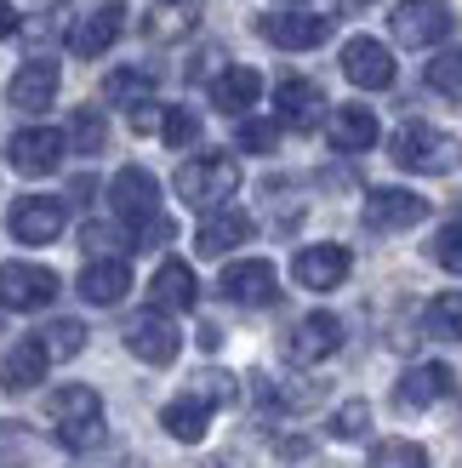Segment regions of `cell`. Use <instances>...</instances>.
Here are the masks:
<instances>
[{
  "label": "cell",
  "mask_w": 462,
  "mask_h": 468,
  "mask_svg": "<svg viewBox=\"0 0 462 468\" xmlns=\"http://www.w3.org/2000/svg\"><path fill=\"white\" fill-rule=\"evenodd\" d=\"M109 212L131 234V246H166L172 240V218L160 212V183L143 166H121L109 177Z\"/></svg>",
  "instance_id": "1"
},
{
  "label": "cell",
  "mask_w": 462,
  "mask_h": 468,
  "mask_svg": "<svg viewBox=\"0 0 462 468\" xmlns=\"http://www.w3.org/2000/svg\"><path fill=\"white\" fill-rule=\"evenodd\" d=\"M46 411H52V423H58V446L68 452H98L103 446V400H98V388H86V383H63L52 400H46Z\"/></svg>",
  "instance_id": "2"
},
{
  "label": "cell",
  "mask_w": 462,
  "mask_h": 468,
  "mask_svg": "<svg viewBox=\"0 0 462 468\" xmlns=\"http://www.w3.org/2000/svg\"><path fill=\"white\" fill-rule=\"evenodd\" d=\"M172 189L183 206H194V212H217V206H228V195L240 189V160L235 154H194L183 160Z\"/></svg>",
  "instance_id": "3"
},
{
  "label": "cell",
  "mask_w": 462,
  "mask_h": 468,
  "mask_svg": "<svg viewBox=\"0 0 462 468\" xmlns=\"http://www.w3.org/2000/svg\"><path fill=\"white\" fill-rule=\"evenodd\" d=\"M388 154H394V166L423 172V177H446V172H457V160H462L457 137L440 132V126H423V121H405L394 137H388Z\"/></svg>",
  "instance_id": "4"
},
{
  "label": "cell",
  "mask_w": 462,
  "mask_h": 468,
  "mask_svg": "<svg viewBox=\"0 0 462 468\" xmlns=\"http://www.w3.org/2000/svg\"><path fill=\"white\" fill-rule=\"evenodd\" d=\"M217 292L228 303H240V309H274V303H280V274H274L268 257H235V263L223 269Z\"/></svg>",
  "instance_id": "5"
},
{
  "label": "cell",
  "mask_w": 462,
  "mask_h": 468,
  "mask_svg": "<svg viewBox=\"0 0 462 468\" xmlns=\"http://www.w3.org/2000/svg\"><path fill=\"white\" fill-rule=\"evenodd\" d=\"M257 35H263L268 46H280V52H314V46L331 40V17H326V12H303V6H291V12H263V17H257Z\"/></svg>",
  "instance_id": "6"
},
{
  "label": "cell",
  "mask_w": 462,
  "mask_h": 468,
  "mask_svg": "<svg viewBox=\"0 0 462 468\" xmlns=\"http://www.w3.org/2000/svg\"><path fill=\"white\" fill-rule=\"evenodd\" d=\"M388 29H394L400 46L428 52V46H440L451 35V6H446V0H400L394 17H388Z\"/></svg>",
  "instance_id": "7"
},
{
  "label": "cell",
  "mask_w": 462,
  "mask_h": 468,
  "mask_svg": "<svg viewBox=\"0 0 462 468\" xmlns=\"http://www.w3.org/2000/svg\"><path fill=\"white\" fill-rule=\"evenodd\" d=\"M0 303L12 314H35L46 303H58V274L46 263H6L0 269Z\"/></svg>",
  "instance_id": "8"
},
{
  "label": "cell",
  "mask_w": 462,
  "mask_h": 468,
  "mask_svg": "<svg viewBox=\"0 0 462 468\" xmlns=\"http://www.w3.org/2000/svg\"><path fill=\"white\" fill-rule=\"evenodd\" d=\"M63 223H68V206H63L58 195H23V200H12V218H6L12 240H23V246L58 240Z\"/></svg>",
  "instance_id": "9"
},
{
  "label": "cell",
  "mask_w": 462,
  "mask_h": 468,
  "mask_svg": "<svg viewBox=\"0 0 462 468\" xmlns=\"http://www.w3.org/2000/svg\"><path fill=\"white\" fill-rule=\"evenodd\" d=\"M349 269H354V257H349V246H337V240L303 246V251L291 257V280L303 292H337L342 280H349Z\"/></svg>",
  "instance_id": "10"
},
{
  "label": "cell",
  "mask_w": 462,
  "mask_h": 468,
  "mask_svg": "<svg viewBox=\"0 0 462 468\" xmlns=\"http://www.w3.org/2000/svg\"><path fill=\"white\" fill-rule=\"evenodd\" d=\"M337 348H342V320L326 314V309H320V314H303V320L286 332V360H291V366H320V360H331Z\"/></svg>",
  "instance_id": "11"
},
{
  "label": "cell",
  "mask_w": 462,
  "mask_h": 468,
  "mask_svg": "<svg viewBox=\"0 0 462 468\" xmlns=\"http://www.w3.org/2000/svg\"><path fill=\"white\" fill-rule=\"evenodd\" d=\"M126 348L143 366H172L177 360V348H183V337H177V325H172V314H160V309H143V314H131L126 320Z\"/></svg>",
  "instance_id": "12"
},
{
  "label": "cell",
  "mask_w": 462,
  "mask_h": 468,
  "mask_svg": "<svg viewBox=\"0 0 462 468\" xmlns=\"http://www.w3.org/2000/svg\"><path fill=\"white\" fill-rule=\"evenodd\" d=\"M63 132H52V126H23V132H12V144H6V160H12V172H23V177H46V172H58L63 166Z\"/></svg>",
  "instance_id": "13"
},
{
  "label": "cell",
  "mask_w": 462,
  "mask_h": 468,
  "mask_svg": "<svg viewBox=\"0 0 462 468\" xmlns=\"http://www.w3.org/2000/svg\"><path fill=\"white\" fill-rule=\"evenodd\" d=\"M428 218V200L417 189H394V183H383V189L365 195V223L383 229V234H400V229H417Z\"/></svg>",
  "instance_id": "14"
},
{
  "label": "cell",
  "mask_w": 462,
  "mask_h": 468,
  "mask_svg": "<svg viewBox=\"0 0 462 468\" xmlns=\"http://www.w3.org/2000/svg\"><path fill=\"white\" fill-rule=\"evenodd\" d=\"M342 75H349L354 86H365V91H388L394 86V52H388L383 40H372V35H354L349 46H342Z\"/></svg>",
  "instance_id": "15"
},
{
  "label": "cell",
  "mask_w": 462,
  "mask_h": 468,
  "mask_svg": "<svg viewBox=\"0 0 462 468\" xmlns=\"http://www.w3.org/2000/svg\"><path fill=\"white\" fill-rule=\"evenodd\" d=\"M149 303L160 314H189L194 303H200V280H194V269L183 263V257H166V263L154 269V280H149Z\"/></svg>",
  "instance_id": "16"
},
{
  "label": "cell",
  "mask_w": 462,
  "mask_h": 468,
  "mask_svg": "<svg viewBox=\"0 0 462 468\" xmlns=\"http://www.w3.org/2000/svg\"><path fill=\"white\" fill-rule=\"evenodd\" d=\"M274 109H280V126L314 132L320 121H326V91H320L314 80H303V75H291V80L274 86Z\"/></svg>",
  "instance_id": "17"
},
{
  "label": "cell",
  "mask_w": 462,
  "mask_h": 468,
  "mask_svg": "<svg viewBox=\"0 0 462 468\" xmlns=\"http://www.w3.org/2000/svg\"><path fill=\"white\" fill-rule=\"evenodd\" d=\"M451 388H457V371L440 366V360H428V366H411L405 378L394 383V406L400 411H428L434 400H446Z\"/></svg>",
  "instance_id": "18"
},
{
  "label": "cell",
  "mask_w": 462,
  "mask_h": 468,
  "mask_svg": "<svg viewBox=\"0 0 462 468\" xmlns=\"http://www.w3.org/2000/svg\"><path fill=\"white\" fill-rule=\"evenodd\" d=\"M6 98H12V109H23V114L52 109V103H58V63H52V58H29V63L12 75Z\"/></svg>",
  "instance_id": "19"
},
{
  "label": "cell",
  "mask_w": 462,
  "mask_h": 468,
  "mask_svg": "<svg viewBox=\"0 0 462 468\" xmlns=\"http://www.w3.org/2000/svg\"><path fill=\"white\" fill-rule=\"evenodd\" d=\"M251 229H257V223H251V212H240V206H217V212L200 223L194 251H200V257H228L235 246L251 240Z\"/></svg>",
  "instance_id": "20"
},
{
  "label": "cell",
  "mask_w": 462,
  "mask_h": 468,
  "mask_svg": "<svg viewBox=\"0 0 462 468\" xmlns=\"http://www.w3.org/2000/svg\"><path fill=\"white\" fill-rule=\"evenodd\" d=\"M46 348H40V337H23V343H12V348H0V388H12V394H29V388H40L46 383Z\"/></svg>",
  "instance_id": "21"
},
{
  "label": "cell",
  "mask_w": 462,
  "mask_h": 468,
  "mask_svg": "<svg viewBox=\"0 0 462 468\" xmlns=\"http://www.w3.org/2000/svg\"><path fill=\"white\" fill-rule=\"evenodd\" d=\"M326 137H331V149H337V154H365L383 132H377V114L365 109V103H342V109H331Z\"/></svg>",
  "instance_id": "22"
},
{
  "label": "cell",
  "mask_w": 462,
  "mask_h": 468,
  "mask_svg": "<svg viewBox=\"0 0 462 468\" xmlns=\"http://www.w3.org/2000/svg\"><path fill=\"white\" fill-rule=\"evenodd\" d=\"M131 292V269L126 257H91V263L80 269V297L98 303V309H109V303H121Z\"/></svg>",
  "instance_id": "23"
},
{
  "label": "cell",
  "mask_w": 462,
  "mask_h": 468,
  "mask_svg": "<svg viewBox=\"0 0 462 468\" xmlns=\"http://www.w3.org/2000/svg\"><path fill=\"white\" fill-rule=\"evenodd\" d=\"M121 6H98V12H86L75 29H68V52L75 58H103L114 40H121Z\"/></svg>",
  "instance_id": "24"
},
{
  "label": "cell",
  "mask_w": 462,
  "mask_h": 468,
  "mask_svg": "<svg viewBox=\"0 0 462 468\" xmlns=\"http://www.w3.org/2000/svg\"><path fill=\"white\" fill-rule=\"evenodd\" d=\"M263 98V75L257 69H246V63H228L223 75H212V103L223 114H246V109H257Z\"/></svg>",
  "instance_id": "25"
},
{
  "label": "cell",
  "mask_w": 462,
  "mask_h": 468,
  "mask_svg": "<svg viewBox=\"0 0 462 468\" xmlns=\"http://www.w3.org/2000/svg\"><path fill=\"white\" fill-rule=\"evenodd\" d=\"M160 429L172 440H183V446H194V440H205V429H212V406L183 388L177 400H166V411H160Z\"/></svg>",
  "instance_id": "26"
},
{
  "label": "cell",
  "mask_w": 462,
  "mask_h": 468,
  "mask_svg": "<svg viewBox=\"0 0 462 468\" xmlns=\"http://www.w3.org/2000/svg\"><path fill=\"white\" fill-rule=\"evenodd\" d=\"M200 23V6L194 0H166V6H154L149 17H143V35L149 40H183Z\"/></svg>",
  "instance_id": "27"
},
{
  "label": "cell",
  "mask_w": 462,
  "mask_h": 468,
  "mask_svg": "<svg viewBox=\"0 0 462 468\" xmlns=\"http://www.w3.org/2000/svg\"><path fill=\"white\" fill-rule=\"evenodd\" d=\"M103 98L121 103V109H143L154 98V75L149 69H114V75L103 80Z\"/></svg>",
  "instance_id": "28"
},
{
  "label": "cell",
  "mask_w": 462,
  "mask_h": 468,
  "mask_svg": "<svg viewBox=\"0 0 462 468\" xmlns=\"http://www.w3.org/2000/svg\"><path fill=\"white\" fill-rule=\"evenodd\" d=\"M423 325L428 337H446V343H462V292H440L423 309Z\"/></svg>",
  "instance_id": "29"
},
{
  "label": "cell",
  "mask_w": 462,
  "mask_h": 468,
  "mask_svg": "<svg viewBox=\"0 0 462 468\" xmlns=\"http://www.w3.org/2000/svg\"><path fill=\"white\" fill-rule=\"evenodd\" d=\"M63 144H75V154H98L109 144V126H103V114L98 109H75L68 114V132H63Z\"/></svg>",
  "instance_id": "30"
},
{
  "label": "cell",
  "mask_w": 462,
  "mask_h": 468,
  "mask_svg": "<svg viewBox=\"0 0 462 468\" xmlns=\"http://www.w3.org/2000/svg\"><path fill=\"white\" fill-rule=\"evenodd\" d=\"M40 348H46V360H75L86 348V325L80 320H52L40 332Z\"/></svg>",
  "instance_id": "31"
},
{
  "label": "cell",
  "mask_w": 462,
  "mask_h": 468,
  "mask_svg": "<svg viewBox=\"0 0 462 468\" xmlns=\"http://www.w3.org/2000/svg\"><path fill=\"white\" fill-rule=\"evenodd\" d=\"M160 137H166V149H189L200 144V114L194 109H160Z\"/></svg>",
  "instance_id": "32"
},
{
  "label": "cell",
  "mask_w": 462,
  "mask_h": 468,
  "mask_svg": "<svg viewBox=\"0 0 462 468\" xmlns=\"http://www.w3.org/2000/svg\"><path fill=\"white\" fill-rule=\"evenodd\" d=\"M80 240H86L91 257H121V251H131V234H126L121 223H86Z\"/></svg>",
  "instance_id": "33"
},
{
  "label": "cell",
  "mask_w": 462,
  "mask_h": 468,
  "mask_svg": "<svg viewBox=\"0 0 462 468\" xmlns=\"http://www.w3.org/2000/svg\"><path fill=\"white\" fill-rule=\"evenodd\" d=\"M372 468H428V452L417 440H383L372 452Z\"/></svg>",
  "instance_id": "34"
},
{
  "label": "cell",
  "mask_w": 462,
  "mask_h": 468,
  "mask_svg": "<svg viewBox=\"0 0 462 468\" xmlns=\"http://www.w3.org/2000/svg\"><path fill=\"white\" fill-rule=\"evenodd\" d=\"M365 429H372V406H365V400L337 406V411H331V423H326V434H331V440H360Z\"/></svg>",
  "instance_id": "35"
},
{
  "label": "cell",
  "mask_w": 462,
  "mask_h": 468,
  "mask_svg": "<svg viewBox=\"0 0 462 468\" xmlns=\"http://www.w3.org/2000/svg\"><path fill=\"white\" fill-rule=\"evenodd\" d=\"M428 86L446 91V98H462V46H451V52H440L428 63Z\"/></svg>",
  "instance_id": "36"
},
{
  "label": "cell",
  "mask_w": 462,
  "mask_h": 468,
  "mask_svg": "<svg viewBox=\"0 0 462 468\" xmlns=\"http://www.w3.org/2000/svg\"><path fill=\"white\" fill-rule=\"evenodd\" d=\"M428 257H434L446 274H462V223H446L440 234H434V240H428Z\"/></svg>",
  "instance_id": "37"
},
{
  "label": "cell",
  "mask_w": 462,
  "mask_h": 468,
  "mask_svg": "<svg viewBox=\"0 0 462 468\" xmlns=\"http://www.w3.org/2000/svg\"><path fill=\"white\" fill-rule=\"evenodd\" d=\"M189 394H200V400L217 411V406L235 400V378H228V371H200V378L189 383Z\"/></svg>",
  "instance_id": "38"
},
{
  "label": "cell",
  "mask_w": 462,
  "mask_h": 468,
  "mask_svg": "<svg viewBox=\"0 0 462 468\" xmlns=\"http://www.w3.org/2000/svg\"><path fill=\"white\" fill-rule=\"evenodd\" d=\"M240 149H251V154H268L274 144H280V126H268V121H240Z\"/></svg>",
  "instance_id": "39"
},
{
  "label": "cell",
  "mask_w": 462,
  "mask_h": 468,
  "mask_svg": "<svg viewBox=\"0 0 462 468\" xmlns=\"http://www.w3.org/2000/svg\"><path fill=\"white\" fill-rule=\"evenodd\" d=\"M6 35H17V12L6 6V0H0V40H6Z\"/></svg>",
  "instance_id": "40"
},
{
  "label": "cell",
  "mask_w": 462,
  "mask_h": 468,
  "mask_svg": "<svg viewBox=\"0 0 462 468\" xmlns=\"http://www.w3.org/2000/svg\"><path fill=\"white\" fill-rule=\"evenodd\" d=\"M200 468H246L240 457H212V463H200Z\"/></svg>",
  "instance_id": "41"
},
{
  "label": "cell",
  "mask_w": 462,
  "mask_h": 468,
  "mask_svg": "<svg viewBox=\"0 0 462 468\" xmlns=\"http://www.w3.org/2000/svg\"><path fill=\"white\" fill-rule=\"evenodd\" d=\"M6 434H12V429H6V423H0V440H6Z\"/></svg>",
  "instance_id": "42"
},
{
  "label": "cell",
  "mask_w": 462,
  "mask_h": 468,
  "mask_svg": "<svg viewBox=\"0 0 462 468\" xmlns=\"http://www.w3.org/2000/svg\"><path fill=\"white\" fill-rule=\"evenodd\" d=\"M286 6H303V0H286Z\"/></svg>",
  "instance_id": "43"
},
{
  "label": "cell",
  "mask_w": 462,
  "mask_h": 468,
  "mask_svg": "<svg viewBox=\"0 0 462 468\" xmlns=\"http://www.w3.org/2000/svg\"><path fill=\"white\" fill-rule=\"evenodd\" d=\"M349 6H365V0H349Z\"/></svg>",
  "instance_id": "44"
}]
</instances>
